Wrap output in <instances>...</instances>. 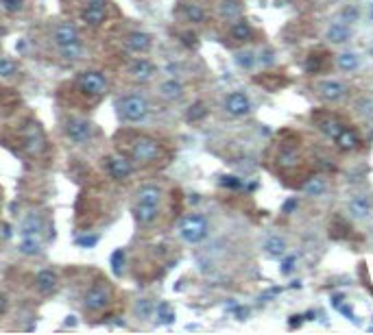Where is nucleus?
<instances>
[{
  "label": "nucleus",
  "instance_id": "1",
  "mask_svg": "<svg viewBox=\"0 0 373 335\" xmlns=\"http://www.w3.org/2000/svg\"><path fill=\"white\" fill-rule=\"evenodd\" d=\"M179 233L188 244H199V242L207 238V220L199 213L186 215L179 225Z\"/></svg>",
  "mask_w": 373,
  "mask_h": 335
},
{
  "label": "nucleus",
  "instance_id": "2",
  "mask_svg": "<svg viewBox=\"0 0 373 335\" xmlns=\"http://www.w3.org/2000/svg\"><path fill=\"white\" fill-rule=\"evenodd\" d=\"M118 111H120V116L124 118V120L140 122L148 116V102H146V98L131 94V96H124V98L118 100Z\"/></svg>",
  "mask_w": 373,
  "mask_h": 335
},
{
  "label": "nucleus",
  "instance_id": "3",
  "mask_svg": "<svg viewBox=\"0 0 373 335\" xmlns=\"http://www.w3.org/2000/svg\"><path fill=\"white\" fill-rule=\"evenodd\" d=\"M160 153H162L160 144L155 140H151V137H137L133 142V146H131V157L137 163H153L157 161Z\"/></svg>",
  "mask_w": 373,
  "mask_h": 335
},
{
  "label": "nucleus",
  "instance_id": "4",
  "mask_svg": "<svg viewBox=\"0 0 373 335\" xmlns=\"http://www.w3.org/2000/svg\"><path fill=\"white\" fill-rule=\"evenodd\" d=\"M65 135H68L70 142H74V144H85V142L92 140V135H94V127H92L90 120L72 118V120L65 122Z\"/></svg>",
  "mask_w": 373,
  "mask_h": 335
},
{
  "label": "nucleus",
  "instance_id": "5",
  "mask_svg": "<svg viewBox=\"0 0 373 335\" xmlns=\"http://www.w3.org/2000/svg\"><path fill=\"white\" fill-rule=\"evenodd\" d=\"M109 300H111V290H109V285L107 283H96V285H92L88 294H85V307H88L90 311H101L105 309V307L109 305Z\"/></svg>",
  "mask_w": 373,
  "mask_h": 335
},
{
  "label": "nucleus",
  "instance_id": "6",
  "mask_svg": "<svg viewBox=\"0 0 373 335\" xmlns=\"http://www.w3.org/2000/svg\"><path fill=\"white\" fill-rule=\"evenodd\" d=\"M24 148L29 155H42L46 150V137L37 122H29L24 129Z\"/></svg>",
  "mask_w": 373,
  "mask_h": 335
},
{
  "label": "nucleus",
  "instance_id": "7",
  "mask_svg": "<svg viewBox=\"0 0 373 335\" xmlns=\"http://www.w3.org/2000/svg\"><path fill=\"white\" fill-rule=\"evenodd\" d=\"M79 87L90 96H103L105 89H107V81H105L101 72H83L79 76Z\"/></svg>",
  "mask_w": 373,
  "mask_h": 335
},
{
  "label": "nucleus",
  "instance_id": "8",
  "mask_svg": "<svg viewBox=\"0 0 373 335\" xmlns=\"http://www.w3.org/2000/svg\"><path fill=\"white\" fill-rule=\"evenodd\" d=\"M52 42L57 44V48H63V46H72V44H81V37H79V31L74 24L63 22L59 24L55 33H52Z\"/></svg>",
  "mask_w": 373,
  "mask_h": 335
},
{
  "label": "nucleus",
  "instance_id": "9",
  "mask_svg": "<svg viewBox=\"0 0 373 335\" xmlns=\"http://www.w3.org/2000/svg\"><path fill=\"white\" fill-rule=\"evenodd\" d=\"M225 109H227V114H232L236 118L247 116L249 111H251V100H249V96L242 94V91H232V94L225 98Z\"/></svg>",
  "mask_w": 373,
  "mask_h": 335
},
{
  "label": "nucleus",
  "instance_id": "10",
  "mask_svg": "<svg viewBox=\"0 0 373 335\" xmlns=\"http://www.w3.org/2000/svg\"><path fill=\"white\" fill-rule=\"evenodd\" d=\"M317 89H319V96L327 102H336L347 94V87L340 81H321Z\"/></svg>",
  "mask_w": 373,
  "mask_h": 335
},
{
  "label": "nucleus",
  "instance_id": "11",
  "mask_svg": "<svg viewBox=\"0 0 373 335\" xmlns=\"http://www.w3.org/2000/svg\"><path fill=\"white\" fill-rule=\"evenodd\" d=\"M107 170H109L111 179L124 181V179L131 176V172H133V166H131V161L127 159V157H114V159L107 161Z\"/></svg>",
  "mask_w": 373,
  "mask_h": 335
},
{
  "label": "nucleus",
  "instance_id": "12",
  "mask_svg": "<svg viewBox=\"0 0 373 335\" xmlns=\"http://www.w3.org/2000/svg\"><path fill=\"white\" fill-rule=\"evenodd\" d=\"M325 37H327V42H332V44H345V42H349V37H351V29H349L347 22L338 20V22L330 24Z\"/></svg>",
  "mask_w": 373,
  "mask_h": 335
},
{
  "label": "nucleus",
  "instance_id": "13",
  "mask_svg": "<svg viewBox=\"0 0 373 335\" xmlns=\"http://www.w3.org/2000/svg\"><path fill=\"white\" fill-rule=\"evenodd\" d=\"M157 213H160V205H146V202H135L133 205V215L140 225H151Z\"/></svg>",
  "mask_w": 373,
  "mask_h": 335
},
{
  "label": "nucleus",
  "instance_id": "14",
  "mask_svg": "<svg viewBox=\"0 0 373 335\" xmlns=\"http://www.w3.org/2000/svg\"><path fill=\"white\" fill-rule=\"evenodd\" d=\"M319 129H321V133L327 135L330 140H336V137L345 131V124L334 116H325L323 120H319Z\"/></svg>",
  "mask_w": 373,
  "mask_h": 335
},
{
  "label": "nucleus",
  "instance_id": "15",
  "mask_svg": "<svg viewBox=\"0 0 373 335\" xmlns=\"http://www.w3.org/2000/svg\"><path fill=\"white\" fill-rule=\"evenodd\" d=\"M347 209H349V213L356 220H366L371 215V205H369V200H366L364 196H356V198H351L349 202H347Z\"/></svg>",
  "mask_w": 373,
  "mask_h": 335
},
{
  "label": "nucleus",
  "instance_id": "16",
  "mask_svg": "<svg viewBox=\"0 0 373 335\" xmlns=\"http://www.w3.org/2000/svg\"><path fill=\"white\" fill-rule=\"evenodd\" d=\"M151 35L148 33H140V31H135V33H131V35L127 37V46H129V50H133V52H146L151 48Z\"/></svg>",
  "mask_w": 373,
  "mask_h": 335
},
{
  "label": "nucleus",
  "instance_id": "17",
  "mask_svg": "<svg viewBox=\"0 0 373 335\" xmlns=\"http://www.w3.org/2000/svg\"><path fill=\"white\" fill-rule=\"evenodd\" d=\"M325 179L323 176H312V179H308L304 185H301V192H304L306 196H310V198H319V196L325 194Z\"/></svg>",
  "mask_w": 373,
  "mask_h": 335
},
{
  "label": "nucleus",
  "instance_id": "18",
  "mask_svg": "<svg viewBox=\"0 0 373 335\" xmlns=\"http://www.w3.org/2000/svg\"><path fill=\"white\" fill-rule=\"evenodd\" d=\"M137 202H146V205H160L162 200V189L157 185H144L137 189Z\"/></svg>",
  "mask_w": 373,
  "mask_h": 335
},
{
  "label": "nucleus",
  "instance_id": "19",
  "mask_svg": "<svg viewBox=\"0 0 373 335\" xmlns=\"http://www.w3.org/2000/svg\"><path fill=\"white\" fill-rule=\"evenodd\" d=\"M35 285H37V290L42 294H50L57 287V274L52 270H42L35 277Z\"/></svg>",
  "mask_w": 373,
  "mask_h": 335
},
{
  "label": "nucleus",
  "instance_id": "20",
  "mask_svg": "<svg viewBox=\"0 0 373 335\" xmlns=\"http://www.w3.org/2000/svg\"><path fill=\"white\" fill-rule=\"evenodd\" d=\"M131 74H133V78H137V81H148V78L155 74V65L146 61V59H137V61L131 65Z\"/></svg>",
  "mask_w": 373,
  "mask_h": 335
},
{
  "label": "nucleus",
  "instance_id": "21",
  "mask_svg": "<svg viewBox=\"0 0 373 335\" xmlns=\"http://www.w3.org/2000/svg\"><path fill=\"white\" fill-rule=\"evenodd\" d=\"M334 142H336V146H338L340 150H356V148H358V144H360V137H358L356 131L345 129L343 133H340Z\"/></svg>",
  "mask_w": 373,
  "mask_h": 335
},
{
  "label": "nucleus",
  "instance_id": "22",
  "mask_svg": "<svg viewBox=\"0 0 373 335\" xmlns=\"http://www.w3.org/2000/svg\"><path fill=\"white\" fill-rule=\"evenodd\" d=\"M286 240L279 238V235H271L266 242H264V253L268 257H281L286 253Z\"/></svg>",
  "mask_w": 373,
  "mask_h": 335
},
{
  "label": "nucleus",
  "instance_id": "23",
  "mask_svg": "<svg viewBox=\"0 0 373 335\" xmlns=\"http://www.w3.org/2000/svg\"><path fill=\"white\" fill-rule=\"evenodd\" d=\"M232 37L238 39V42H251L253 31H251V26H249V22H245L242 18L234 20V24H232Z\"/></svg>",
  "mask_w": 373,
  "mask_h": 335
},
{
  "label": "nucleus",
  "instance_id": "24",
  "mask_svg": "<svg viewBox=\"0 0 373 335\" xmlns=\"http://www.w3.org/2000/svg\"><path fill=\"white\" fill-rule=\"evenodd\" d=\"M218 11L225 20H238L240 13H242V3L240 0H222Z\"/></svg>",
  "mask_w": 373,
  "mask_h": 335
},
{
  "label": "nucleus",
  "instance_id": "25",
  "mask_svg": "<svg viewBox=\"0 0 373 335\" xmlns=\"http://www.w3.org/2000/svg\"><path fill=\"white\" fill-rule=\"evenodd\" d=\"M39 251H42L39 235H22V240H20V253L22 255H37Z\"/></svg>",
  "mask_w": 373,
  "mask_h": 335
},
{
  "label": "nucleus",
  "instance_id": "26",
  "mask_svg": "<svg viewBox=\"0 0 373 335\" xmlns=\"http://www.w3.org/2000/svg\"><path fill=\"white\" fill-rule=\"evenodd\" d=\"M105 16H107L105 9H92V7H85L83 13H81L83 22L90 24V26H101L105 22Z\"/></svg>",
  "mask_w": 373,
  "mask_h": 335
},
{
  "label": "nucleus",
  "instance_id": "27",
  "mask_svg": "<svg viewBox=\"0 0 373 335\" xmlns=\"http://www.w3.org/2000/svg\"><path fill=\"white\" fill-rule=\"evenodd\" d=\"M336 63H338L340 70L351 72V70H356L360 65V57L356 55V52H340V55L336 57Z\"/></svg>",
  "mask_w": 373,
  "mask_h": 335
},
{
  "label": "nucleus",
  "instance_id": "28",
  "mask_svg": "<svg viewBox=\"0 0 373 335\" xmlns=\"http://www.w3.org/2000/svg\"><path fill=\"white\" fill-rule=\"evenodd\" d=\"M160 89H162V96L168 98V100L181 98V94H183V85L179 81H166V83H162Z\"/></svg>",
  "mask_w": 373,
  "mask_h": 335
},
{
  "label": "nucleus",
  "instance_id": "29",
  "mask_svg": "<svg viewBox=\"0 0 373 335\" xmlns=\"http://www.w3.org/2000/svg\"><path fill=\"white\" fill-rule=\"evenodd\" d=\"M183 13H186V18L190 20V22H194V24H203V22H205V11H203L201 5L190 3V5L183 7Z\"/></svg>",
  "mask_w": 373,
  "mask_h": 335
},
{
  "label": "nucleus",
  "instance_id": "30",
  "mask_svg": "<svg viewBox=\"0 0 373 335\" xmlns=\"http://www.w3.org/2000/svg\"><path fill=\"white\" fill-rule=\"evenodd\" d=\"M39 231H42V218H39V215H29V218H26V222L22 225V235H39Z\"/></svg>",
  "mask_w": 373,
  "mask_h": 335
},
{
  "label": "nucleus",
  "instance_id": "31",
  "mask_svg": "<svg viewBox=\"0 0 373 335\" xmlns=\"http://www.w3.org/2000/svg\"><path fill=\"white\" fill-rule=\"evenodd\" d=\"M155 313H157V320H160L162 324H170V322H175V311L170 309V305H168V303H160V305H157Z\"/></svg>",
  "mask_w": 373,
  "mask_h": 335
},
{
  "label": "nucleus",
  "instance_id": "32",
  "mask_svg": "<svg viewBox=\"0 0 373 335\" xmlns=\"http://www.w3.org/2000/svg\"><path fill=\"white\" fill-rule=\"evenodd\" d=\"M236 63H238L240 68L249 70V68H253V65L258 63V59H255V55L251 50H240V52H236Z\"/></svg>",
  "mask_w": 373,
  "mask_h": 335
},
{
  "label": "nucleus",
  "instance_id": "33",
  "mask_svg": "<svg viewBox=\"0 0 373 335\" xmlns=\"http://www.w3.org/2000/svg\"><path fill=\"white\" fill-rule=\"evenodd\" d=\"M205 116H207V109H205V104H203V102H194L192 107L188 109V114H186V118L190 122H199Z\"/></svg>",
  "mask_w": 373,
  "mask_h": 335
},
{
  "label": "nucleus",
  "instance_id": "34",
  "mask_svg": "<svg viewBox=\"0 0 373 335\" xmlns=\"http://www.w3.org/2000/svg\"><path fill=\"white\" fill-rule=\"evenodd\" d=\"M122 264H124V253L118 248V251H114V255H111V272H114L116 277L122 274Z\"/></svg>",
  "mask_w": 373,
  "mask_h": 335
},
{
  "label": "nucleus",
  "instance_id": "35",
  "mask_svg": "<svg viewBox=\"0 0 373 335\" xmlns=\"http://www.w3.org/2000/svg\"><path fill=\"white\" fill-rule=\"evenodd\" d=\"M61 50V57L68 59V61H74V59L81 57V44H72V46H63Z\"/></svg>",
  "mask_w": 373,
  "mask_h": 335
},
{
  "label": "nucleus",
  "instance_id": "36",
  "mask_svg": "<svg viewBox=\"0 0 373 335\" xmlns=\"http://www.w3.org/2000/svg\"><path fill=\"white\" fill-rule=\"evenodd\" d=\"M358 16H360V11H358V7H353V5L345 7V9L340 11V20H343V22H347V24L358 22Z\"/></svg>",
  "mask_w": 373,
  "mask_h": 335
},
{
  "label": "nucleus",
  "instance_id": "37",
  "mask_svg": "<svg viewBox=\"0 0 373 335\" xmlns=\"http://www.w3.org/2000/svg\"><path fill=\"white\" fill-rule=\"evenodd\" d=\"M220 185L222 187H229V189H240L242 187V181L238 179V176L225 174V176H220Z\"/></svg>",
  "mask_w": 373,
  "mask_h": 335
},
{
  "label": "nucleus",
  "instance_id": "38",
  "mask_svg": "<svg viewBox=\"0 0 373 335\" xmlns=\"http://www.w3.org/2000/svg\"><path fill=\"white\" fill-rule=\"evenodd\" d=\"M16 74V63L11 59H0V76H13Z\"/></svg>",
  "mask_w": 373,
  "mask_h": 335
},
{
  "label": "nucleus",
  "instance_id": "39",
  "mask_svg": "<svg viewBox=\"0 0 373 335\" xmlns=\"http://www.w3.org/2000/svg\"><path fill=\"white\" fill-rule=\"evenodd\" d=\"M0 5H3V9H5V11L16 13V11H20V9H22L24 0H0Z\"/></svg>",
  "mask_w": 373,
  "mask_h": 335
},
{
  "label": "nucleus",
  "instance_id": "40",
  "mask_svg": "<svg viewBox=\"0 0 373 335\" xmlns=\"http://www.w3.org/2000/svg\"><path fill=\"white\" fill-rule=\"evenodd\" d=\"M297 153H294V150H290V153H288V150H284V153H281V157H279V163L281 166H294V163H297Z\"/></svg>",
  "mask_w": 373,
  "mask_h": 335
},
{
  "label": "nucleus",
  "instance_id": "41",
  "mask_svg": "<svg viewBox=\"0 0 373 335\" xmlns=\"http://www.w3.org/2000/svg\"><path fill=\"white\" fill-rule=\"evenodd\" d=\"M77 244L81 248H92V246L98 244V235H83V238L77 240Z\"/></svg>",
  "mask_w": 373,
  "mask_h": 335
},
{
  "label": "nucleus",
  "instance_id": "42",
  "mask_svg": "<svg viewBox=\"0 0 373 335\" xmlns=\"http://www.w3.org/2000/svg\"><path fill=\"white\" fill-rule=\"evenodd\" d=\"M294 261H297L294 255H290V257H286L284 261H281V274H290L292 268H294Z\"/></svg>",
  "mask_w": 373,
  "mask_h": 335
},
{
  "label": "nucleus",
  "instance_id": "43",
  "mask_svg": "<svg viewBox=\"0 0 373 335\" xmlns=\"http://www.w3.org/2000/svg\"><path fill=\"white\" fill-rule=\"evenodd\" d=\"M232 311H234V316L238 318V320H247L249 318V307H242V305H232Z\"/></svg>",
  "mask_w": 373,
  "mask_h": 335
},
{
  "label": "nucleus",
  "instance_id": "44",
  "mask_svg": "<svg viewBox=\"0 0 373 335\" xmlns=\"http://www.w3.org/2000/svg\"><path fill=\"white\" fill-rule=\"evenodd\" d=\"M85 7H92V9H105V11H107V0H85Z\"/></svg>",
  "mask_w": 373,
  "mask_h": 335
},
{
  "label": "nucleus",
  "instance_id": "45",
  "mask_svg": "<svg viewBox=\"0 0 373 335\" xmlns=\"http://www.w3.org/2000/svg\"><path fill=\"white\" fill-rule=\"evenodd\" d=\"M260 61H262V63H264V65H268V63H273V61H275V52L266 48L264 52H262V59H260Z\"/></svg>",
  "mask_w": 373,
  "mask_h": 335
},
{
  "label": "nucleus",
  "instance_id": "46",
  "mask_svg": "<svg viewBox=\"0 0 373 335\" xmlns=\"http://www.w3.org/2000/svg\"><path fill=\"white\" fill-rule=\"evenodd\" d=\"M279 292H281L279 287H273V290H268V292H264V294H262V296H260V300H262V303H266V298H273V296H277Z\"/></svg>",
  "mask_w": 373,
  "mask_h": 335
},
{
  "label": "nucleus",
  "instance_id": "47",
  "mask_svg": "<svg viewBox=\"0 0 373 335\" xmlns=\"http://www.w3.org/2000/svg\"><path fill=\"white\" fill-rule=\"evenodd\" d=\"M301 322H306L304 316H290V320H288V326H290V329H297Z\"/></svg>",
  "mask_w": 373,
  "mask_h": 335
},
{
  "label": "nucleus",
  "instance_id": "48",
  "mask_svg": "<svg viewBox=\"0 0 373 335\" xmlns=\"http://www.w3.org/2000/svg\"><path fill=\"white\" fill-rule=\"evenodd\" d=\"M294 207H297V200L290 198V200H286V202H284V207H281V209H284V213H292V211H294Z\"/></svg>",
  "mask_w": 373,
  "mask_h": 335
},
{
  "label": "nucleus",
  "instance_id": "49",
  "mask_svg": "<svg viewBox=\"0 0 373 335\" xmlns=\"http://www.w3.org/2000/svg\"><path fill=\"white\" fill-rule=\"evenodd\" d=\"M148 309H151L148 300H142V303H137V313H142V316H148Z\"/></svg>",
  "mask_w": 373,
  "mask_h": 335
},
{
  "label": "nucleus",
  "instance_id": "50",
  "mask_svg": "<svg viewBox=\"0 0 373 335\" xmlns=\"http://www.w3.org/2000/svg\"><path fill=\"white\" fill-rule=\"evenodd\" d=\"M343 303H345V296H343V294H334V296H332V305L336 307V309H338V307L343 305Z\"/></svg>",
  "mask_w": 373,
  "mask_h": 335
},
{
  "label": "nucleus",
  "instance_id": "51",
  "mask_svg": "<svg viewBox=\"0 0 373 335\" xmlns=\"http://www.w3.org/2000/svg\"><path fill=\"white\" fill-rule=\"evenodd\" d=\"M183 44H186V46H196V37L192 35V33H186V35H183Z\"/></svg>",
  "mask_w": 373,
  "mask_h": 335
},
{
  "label": "nucleus",
  "instance_id": "52",
  "mask_svg": "<svg viewBox=\"0 0 373 335\" xmlns=\"http://www.w3.org/2000/svg\"><path fill=\"white\" fill-rule=\"evenodd\" d=\"M3 238H11V227L9 225H3Z\"/></svg>",
  "mask_w": 373,
  "mask_h": 335
},
{
  "label": "nucleus",
  "instance_id": "53",
  "mask_svg": "<svg viewBox=\"0 0 373 335\" xmlns=\"http://www.w3.org/2000/svg\"><path fill=\"white\" fill-rule=\"evenodd\" d=\"M5 307H7V298L0 294V311H5Z\"/></svg>",
  "mask_w": 373,
  "mask_h": 335
},
{
  "label": "nucleus",
  "instance_id": "54",
  "mask_svg": "<svg viewBox=\"0 0 373 335\" xmlns=\"http://www.w3.org/2000/svg\"><path fill=\"white\" fill-rule=\"evenodd\" d=\"M336 3H340V0H336Z\"/></svg>",
  "mask_w": 373,
  "mask_h": 335
}]
</instances>
